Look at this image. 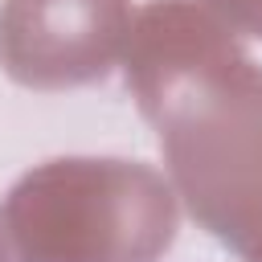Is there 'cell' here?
I'll use <instances>...</instances> for the list:
<instances>
[{
	"mask_svg": "<svg viewBox=\"0 0 262 262\" xmlns=\"http://www.w3.org/2000/svg\"><path fill=\"white\" fill-rule=\"evenodd\" d=\"M0 233L12 262H160L176 188L139 160H49L8 188Z\"/></svg>",
	"mask_w": 262,
	"mask_h": 262,
	"instance_id": "7a4b0ae2",
	"label": "cell"
},
{
	"mask_svg": "<svg viewBox=\"0 0 262 262\" xmlns=\"http://www.w3.org/2000/svg\"><path fill=\"white\" fill-rule=\"evenodd\" d=\"M0 262H8V242H4V233H0Z\"/></svg>",
	"mask_w": 262,
	"mask_h": 262,
	"instance_id": "5b68a950",
	"label": "cell"
},
{
	"mask_svg": "<svg viewBox=\"0 0 262 262\" xmlns=\"http://www.w3.org/2000/svg\"><path fill=\"white\" fill-rule=\"evenodd\" d=\"M209 8H213L233 33L262 37V0H209Z\"/></svg>",
	"mask_w": 262,
	"mask_h": 262,
	"instance_id": "277c9868",
	"label": "cell"
},
{
	"mask_svg": "<svg viewBox=\"0 0 262 262\" xmlns=\"http://www.w3.org/2000/svg\"><path fill=\"white\" fill-rule=\"evenodd\" d=\"M123 61L176 196L242 262H262V66L201 0L139 8Z\"/></svg>",
	"mask_w": 262,
	"mask_h": 262,
	"instance_id": "6da1fadb",
	"label": "cell"
},
{
	"mask_svg": "<svg viewBox=\"0 0 262 262\" xmlns=\"http://www.w3.org/2000/svg\"><path fill=\"white\" fill-rule=\"evenodd\" d=\"M127 0H0V70L29 90L106 78L131 41Z\"/></svg>",
	"mask_w": 262,
	"mask_h": 262,
	"instance_id": "3957f363",
	"label": "cell"
}]
</instances>
